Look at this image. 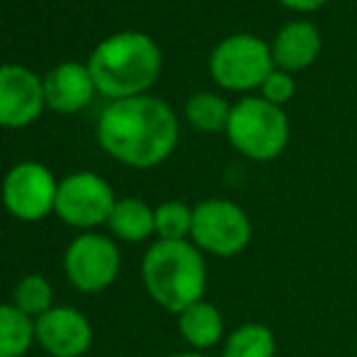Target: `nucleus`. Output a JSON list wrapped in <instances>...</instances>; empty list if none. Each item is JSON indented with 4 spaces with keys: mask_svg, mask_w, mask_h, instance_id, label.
<instances>
[{
    "mask_svg": "<svg viewBox=\"0 0 357 357\" xmlns=\"http://www.w3.org/2000/svg\"><path fill=\"white\" fill-rule=\"evenodd\" d=\"M34 343V319L13 304H0V357H24Z\"/></svg>",
    "mask_w": 357,
    "mask_h": 357,
    "instance_id": "obj_17",
    "label": "nucleus"
},
{
    "mask_svg": "<svg viewBox=\"0 0 357 357\" xmlns=\"http://www.w3.org/2000/svg\"><path fill=\"white\" fill-rule=\"evenodd\" d=\"M44 83V102L59 114L80 112L93 100L95 83L88 66L80 63H61L47 73Z\"/></svg>",
    "mask_w": 357,
    "mask_h": 357,
    "instance_id": "obj_12",
    "label": "nucleus"
},
{
    "mask_svg": "<svg viewBox=\"0 0 357 357\" xmlns=\"http://www.w3.org/2000/svg\"><path fill=\"white\" fill-rule=\"evenodd\" d=\"M221 357H278V340L265 324H243L224 338Z\"/></svg>",
    "mask_w": 357,
    "mask_h": 357,
    "instance_id": "obj_16",
    "label": "nucleus"
},
{
    "mask_svg": "<svg viewBox=\"0 0 357 357\" xmlns=\"http://www.w3.org/2000/svg\"><path fill=\"white\" fill-rule=\"evenodd\" d=\"M178 117L158 98L114 100L98 122V142L114 160L132 168L163 163L178 144Z\"/></svg>",
    "mask_w": 357,
    "mask_h": 357,
    "instance_id": "obj_1",
    "label": "nucleus"
},
{
    "mask_svg": "<svg viewBox=\"0 0 357 357\" xmlns=\"http://www.w3.org/2000/svg\"><path fill=\"white\" fill-rule=\"evenodd\" d=\"M226 137L241 155L250 160H275L289 144V119L282 107L265 98H243L231 105Z\"/></svg>",
    "mask_w": 357,
    "mask_h": 357,
    "instance_id": "obj_4",
    "label": "nucleus"
},
{
    "mask_svg": "<svg viewBox=\"0 0 357 357\" xmlns=\"http://www.w3.org/2000/svg\"><path fill=\"white\" fill-rule=\"evenodd\" d=\"M250 238H253L250 216L231 199H204L192 207L190 241L202 253L234 258L248 248Z\"/></svg>",
    "mask_w": 357,
    "mask_h": 357,
    "instance_id": "obj_5",
    "label": "nucleus"
},
{
    "mask_svg": "<svg viewBox=\"0 0 357 357\" xmlns=\"http://www.w3.org/2000/svg\"><path fill=\"white\" fill-rule=\"evenodd\" d=\"M88 71L95 90L112 102L137 98L158 78L160 49L149 34L119 32L90 54Z\"/></svg>",
    "mask_w": 357,
    "mask_h": 357,
    "instance_id": "obj_3",
    "label": "nucleus"
},
{
    "mask_svg": "<svg viewBox=\"0 0 357 357\" xmlns=\"http://www.w3.org/2000/svg\"><path fill=\"white\" fill-rule=\"evenodd\" d=\"M273 71V49L253 34H231L209 56V73L226 90H255Z\"/></svg>",
    "mask_w": 357,
    "mask_h": 357,
    "instance_id": "obj_6",
    "label": "nucleus"
},
{
    "mask_svg": "<svg viewBox=\"0 0 357 357\" xmlns=\"http://www.w3.org/2000/svg\"><path fill=\"white\" fill-rule=\"evenodd\" d=\"M270 49H273L275 68L287 73L304 71V68H309L319 59L321 34L316 29V24L304 22V20H294V22H287L280 29Z\"/></svg>",
    "mask_w": 357,
    "mask_h": 357,
    "instance_id": "obj_13",
    "label": "nucleus"
},
{
    "mask_svg": "<svg viewBox=\"0 0 357 357\" xmlns=\"http://www.w3.org/2000/svg\"><path fill=\"white\" fill-rule=\"evenodd\" d=\"M144 289L160 309L178 316L204 299L207 263L192 241H155L142 260Z\"/></svg>",
    "mask_w": 357,
    "mask_h": 357,
    "instance_id": "obj_2",
    "label": "nucleus"
},
{
    "mask_svg": "<svg viewBox=\"0 0 357 357\" xmlns=\"http://www.w3.org/2000/svg\"><path fill=\"white\" fill-rule=\"evenodd\" d=\"M122 255L109 236L85 231L68 243L63 253V275L83 294L105 291L117 280Z\"/></svg>",
    "mask_w": 357,
    "mask_h": 357,
    "instance_id": "obj_7",
    "label": "nucleus"
},
{
    "mask_svg": "<svg viewBox=\"0 0 357 357\" xmlns=\"http://www.w3.org/2000/svg\"><path fill=\"white\" fill-rule=\"evenodd\" d=\"M117 197L107 180L95 173H73L59 183L54 214L66 226L90 231L107 224Z\"/></svg>",
    "mask_w": 357,
    "mask_h": 357,
    "instance_id": "obj_8",
    "label": "nucleus"
},
{
    "mask_svg": "<svg viewBox=\"0 0 357 357\" xmlns=\"http://www.w3.org/2000/svg\"><path fill=\"white\" fill-rule=\"evenodd\" d=\"M44 83L24 66H0V127L32 124L44 109Z\"/></svg>",
    "mask_w": 357,
    "mask_h": 357,
    "instance_id": "obj_11",
    "label": "nucleus"
},
{
    "mask_svg": "<svg viewBox=\"0 0 357 357\" xmlns=\"http://www.w3.org/2000/svg\"><path fill=\"white\" fill-rule=\"evenodd\" d=\"M165 357H209L204 353H195V350H190V353H173V355H165Z\"/></svg>",
    "mask_w": 357,
    "mask_h": 357,
    "instance_id": "obj_23",
    "label": "nucleus"
},
{
    "mask_svg": "<svg viewBox=\"0 0 357 357\" xmlns=\"http://www.w3.org/2000/svg\"><path fill=\"white\" fill-rule=\"evenodd\" d=\"M260 90H263V98L268 100V102L280 107V105L291 100V95H294V90H296V83H294V78H291V73L275 68V71L265 78V83L260 85Z\"/></svg>",
    "mask_w": 357,
    "mask_h": 357,
    "instance_id": "obj_21",
    "label": "nucleus"
},
{
    "mask_svg": "<svg viewBox=\"0 0 357 357\" xmlns=\"http://www.w3.org/2000/svg\"><path fill=\"white\" fill-rule=\"evenodd\" d=\"M284 8L296 10V13H311V10H319L321 5H326L328 0H280Z\"/></svg>",
    "mask_w": 357,
    "mask_h": 357,
    "instance_id": "obj_22",
    "label": "nucleus"
},
{
    "mask_svg": "<svg viewBox=\"0 0 357 357\" xmlns=\"http://www.w3.org/2000/svg\"><path fill=\"white\" fill-rule=\"evenodd\" d=\"M178 331L183 340L195 350L204 353L212 350L219 343H224V316L212 301L202 299L197 304L188 306L178 314Z\"/></svg>",
    "mask_w": 357,
    "mask_h": 357,
    "instance_id": "obj_14",
    "label": "nucleus"
},
{
    "mask_svg": "<svg viewBox=\"0 0 357 357\" xmlns=\"http://www.w3.org/2000/svg\"><path fill=\"white\" fill-rule=\"evenodd\" d=\"M192 234V207L170 199L155 207V236L158 241H190Z\"/></svg>",
    "mask_w": 357,
    "mask_h": 357,
    "instance_id": "obj_20",
    "label": "nucleus"
},
{
    "mask_svg": "<svg viewBox=\"0 0 357 357\" xmlns=\"http://www.w3.org/2000/svg\"><path fill=\"white\" fill-rule=\"evenodd\" d=\"M59 183L42 163L24 160L8 170L3 180V204L20 221H42L54 212Z\"/></svg>",
    "mask_w": 357,
    "mask_h": 357,
    "instance_id": "obj_9",
    "label": "nucleus"
},
{
    "mask_svg": "<svg viewBox=\"0 0 357 357\" xmlns=\"http://www.w3.org/2000/svg\"><path fill=\"white\" fill-rule=\"evenodd\" d=\"M231 105L224 98L212 93H197L188 100L185 105V117L192 124L197 132L204 134H216L226 132V124H229Z\"/></svg>",
    "mask_w": 357,
    "mask_h": 357,
    "instance_id": "obj_18",
    "label": "nucleus"
},
{
    "mask_svg": "<svg viewBox=\"0 0 357 357\" xmlns=\"http://www.w3.org/2000/svg\"><path fill=\"white\" fill-rule=\"evenodd\" d=\"M37 345L52 357H83L93 348V324L73 306H52L34 321Z\"/></svg>",
    "mask_w": 357,
    "mask_h": 357,
    "instance_id": "obj_10",
    "label": "nucleus"
},
{
    "mask_svg": "<svg viewBox=\"0 0 357 357\" xmlns=\"http://www.w3.org/2000/svg\"><path fill=\"white\" fill-rule=\"evenodd\" d=\"M13 306L37 321L54 306V289L44 275H24L13 289Z\"/></svg>",
    "mask_w": 357,
    "mask_h": 357,
    "instance_id": "obj_19",
    "label": "nucleus"
},
{
    "mask_svg": "<svg viewBox=\"0 0 357 357\" xmlns=\"http://www.w3.org/2000/svg\"><path fill=\"white\" fill-rule=\"evenodd\" d=\"M107 226L114 238L124 243H144L155 234V209H151L139 197L117 199Z\"/></svg>",
    "mask_w": 357,
    "mask_h": 357,
    "instance_id": "obj_15",
    "label": "nucleus"
}]
</instances>
